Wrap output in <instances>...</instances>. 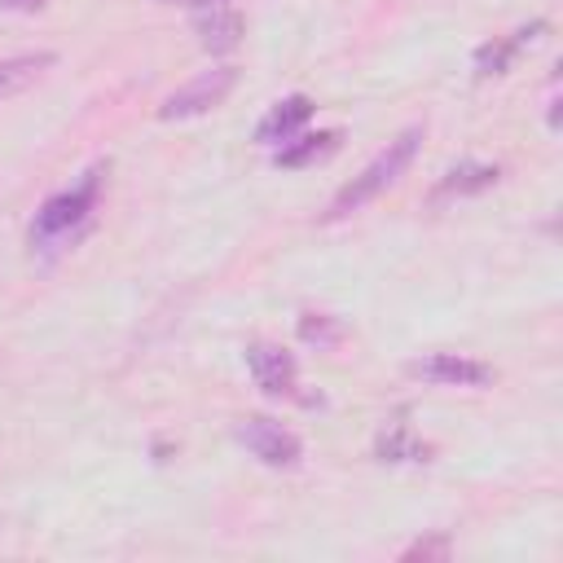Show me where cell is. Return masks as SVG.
<instances>
[{"label": "cell", "instance_id": "cell-2", "mask_svg": "<svg viewBox=\"0 0 563 563\" xmlns=\"http://www.w3.org/2000/svg\"><path fill=\"white\" fill-rule=\"evenodd\" d=\"M101 176H106V167L97 163V167H88L70 189H62V194L44 198V202H40V211H35V220H31V246L53 251V246H62V242L79 238V233H84V224H88V220H92V211H97Z\"/></svg>", "mask_w": 563, "mask_h": 563}, {"label": "cell", "instance_id": "cell-3", "mask_svg": "<svg viewBox=\"0 0 563 563\" xmlns=\"http://www.w3.org/2000/svg\"><path fill=\"white\" fill-rule=\"evenodd\" d=\"M238 84V70L233 66H211V70H198L194 79H185L180 88H172L158 106V119L163 123H176V119H198L207 110H216Z\"/></svg>", "mask_w": 563, "mask_h": 563}, {"label": "cell", "instance_id": "cell-7", "mask_svg": "<svg viewBox=\"0 0 563 563\" xmlns=\"http://www.w3.org/2000/svg\"><path fill=\"white\" fill-rule=\"evenodd\" d=\"M312 97H303V92H290V97H282L277 106H268V114L255 123V141L260 145H282V141H290L295 132H303V123L312 119Z\"/></svg>", "mask_w": 563, "mask_h": 563}, {"label": "cell", "instance_id": "cell-13", "mask_svg": "<svg viewBox=\"0 0 563 563\" xmlns=\"http://www.w3.org/2000/svg\"><path fill=\"white\" fill-rule=\"evenodd\" d=\"M427 453H431V449H427V444H418L405 427H396L391 435H383V440H378V457H383V462H427Z\"/></svg>", "mask_w": 563, "mask_h": 563}, {"label": "cell", "instance_id": "cell-6", "mask_svg": "<svg viewBox=\"0 0 563 563\" xmlns=\"http://www.w3.org/2000/svg\"><path fill=\"white\" fill-rule=\"evenodd\" d=\"M246 369H251V378L264 396H295V387H299V365L277 343H264V339L251 343L246 347Z\"/></svg>", "mask_w": 563, "mask_h": 563}, {"label": "cell", "instance_id": "cell-4", "mask_svg": "<svg viewBox=\"0 0 563 563\" xmlns=\"http://www.w3.org/2000/svg\"><path fill=\"white\" fill-rule=\"evenodd\" d=\"M238 440L246 444L251 457H260L273 471H295L303 462V440L290 427H282L277 418H264V413L242 418L238 422Z\"/></svg>", "mask_w": 563, "mask_h": 563}, {"label": "cell", "instance_id": "cell-5", "mask_svg": "<svg viewBox=\"0 0 563 563\" xmlns=\"http://www.w3.org/2000/svg\"><path fill=\"white\" fill-rule=\"evenodd\" d=\"M409 374L422 378V383H431V387H488L493 383V365L471 361V356H457V352L418 356L409 365Z\"/></svg>", "mask_w": 563, "mask_h": 563}, {"label": "cell", "instance_id": "cell-11", "mask_svg": "<svg viewBox=\"0 0 563 563\" xmlns=\"http://www.w3.org/2000/svg\"><path fill=\"white\" fill-rule=\"evenodd\" d=\"M497 167L493 163H457L440 176L435 185V198H466V194H484L488 185H497Z\"/></svg>", "mask_w": 563, "mask_h": 563}, {"label": "cell", "instance_id": "cell-12", "mask_svg": "<svg viewBox=\"0 0 563 563\" xmlns=\"http://www.w3.org/2000/svg\"><path fill=\"white\" fill-rule=\"evenodd\" d=\"M299 339L303 343H317V347H334L343 339V321L339 317H325V312H303L299 317Z\"/></svg>", "mask_w": 563, "mask_h": 563}, {"label": "cell", "instance_id": "cell-10", "mask_svg": "<svg viewBox=\"0 0 563 563\" xmlns=\"http://www.w3.org/2000/svg\"><path fill=\"white\" fill-rule=\"evenodd\" d=\"M194 31H198V44H202L207 53H229V48H238V40H242V18H238L233 9H224V4H216V9H207V13L194 22Z\"/></svg>", "mask_w": 563, "mask_h": 563}, {"label": "cell", "instance_id": "cell-8", "mask_svg": "<svg viewBox=\"0 0 563 563\" xmlns=\"http://www.w3.org/2000/svg\"><path fill=\"white\" fill-rule=\"evenodd\" d=\"M339 141H343V132H339V128L295 132L290 141H282V145L273 150V163H277V167H286V172H295V167H312V163L330 158V154L339 150Z\"/></svg>", "mask_w": 563, "mask_h": 563}, {"label": "cell", "instance_id": "cell-9", "mask_svg": "<svg viewBox=\"0 0 563 563\" xmlns=\"http://www.w3.org/2000/svg\"><path fill=\"white\" fill-rule=\"evenodd\" d=\"M545 31V22H532V26H519V31H510V35H501V40H493V44H484L479 53H475V75H506L510 70V62L537 40Z\"/></svg>", "mask_w": 563, "mask_h": 563}, {"label": "cell", "instance_id": "cell-15", "mask_svg": "<svg viewBox=\"0 0 563 563\" xmlns=\"http://www.w3.org/2000/svg\"><path fill=\"white\" fill-rule=\"evenodd\" d=\"M444 550H449V541H444V537H435V541H418V545H409V550H405V559H418V554L427 559V554H444Z\"/></svg>", "mask_w": 563, "mask_h": 563}, {"label": "cell", "instance_id": "cell-16", "mask_svg": "<svg viewBox=\"0 0 563 563\" xmlns=\"http://www.w3.org/2000/svg\"><path fill=\"white\" fill-rule=\"evenodd\" d=\"M48 0H0V9H9V13H35V9H44Z\"/></svg>", "mask_w": 563, "mask_h": 563}, {"label": "cell", "instance_id": "cell-14", "mask_svg": "<svg viewBox=\"0 0 563 563\" xmlns=\"http://www.w3.org/2000/svg\"><path fill=\"white\" fill-rule=\"evenodd\" d=\"M48 62H53V53H35V57L0 62V97H4V92H13V88H22L26 79H35V75H40V66H48Z\"/></svg>", "mask_w": 563, "mask_h": 563}, {"label": "cell", "instance_id": "cell-1", "mask_svg": "<svg viewBox=\"0 0 563 563\" xmlns=\"http://www.w3.org/2000/svg\"><path fill=\"white\" fill-rule=\"evenodd\" d=\"M418 145H422V128L413 123V128H405V132H396L334 198H330V207H325V220H343V216H352V211H361L365 202H374L383 189H391L405 172H409V163H413V154H418Z\"/></svg>", "mask_w": 563, "mask_h": 563}, {"label": "cell", "instance_id": "cell-17", "mask_svg": "<svg viewBox=\"0 0 563 563\" xmlns=\"http://www.w3.org/2000/svg\"><path fill=\"white\" fill-rule=\"evenodd\" d=\"M158 4H189V9H216V4H229V0H158Z\"/></svg>", "mask_w": 563, "mask_h": 563}]
</instances>
